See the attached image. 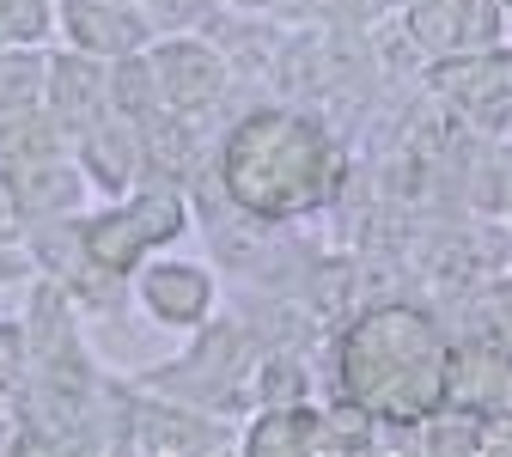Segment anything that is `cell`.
<instances>
[{"label":"cell","mask_w":512,"mask_h":457,"mask_svg":"<svg viewBox=\"0 0 512 457\" xmlns=\"http://www.w3.org/2000/svg\"><path fill=\"white\" fill-rule=\"evenodd\" d=\"M458 336L488 342V348H512V275H488L482 287L464 293V323Z\"/></svg>","instance_id":"4fadbf2b"},{"label":"cell","mask_w":512,"mask_h":457,"mask_svg":"<svg viewBox=\"0 0 512 457\" xmlns=\"http://www.w3.org/2000/svg\"><path fill=\"white\" fill-rule=\"evenodd\" d=\"M500 7H506V13H512V0H500Z\"/></svg>","instance_id":"603a6c76"},{"label":"cell","mask_w":512,"mask_h":457,"mask_svg":"<svg viewBox=\"0 0 512 457\" xmlns=\"http://www.w3.org/2000/svg\"><path fill=\"white\" fill-rule=\"evenodd\" d=\"M80 238H86V263H92L98 275H110V281L135 275V269H141V256L153 250V238L141 232L135 214H128V202L110 208V214H92V220L80 226Z\"/></svg>","instance_id":"30bf717a"},{"label":"cell","mask_w":512,"mask_h":457,"mask_svg":"<svg viewBox=\"0 0 512 457\" xmlns=\"http://www.w3.org/2000/svg\"><path fill=\"white\" fill-rule=\"evenodd\" d=\"M147 61H153V74H159L165 104L183 110V116L208 110V104L226 92V61H220V49L202 43V37H171V43H159Z\"/></svg>","instance_id":"277c9868"},{"label":"cell","mask_w":512,"mask_h":457,"mask_svg":"<svg viewBox=\"0 0 512 457\" xmlns=\"http://www.w3.org/2000/svg\"><path fill=\"white\" fill-rule=\"evenodd\" d=\"M122 7H128V0H122Z\"/></svg>","instance_id":"cb8c5ba5"},{"label":"cell","mask_w":512,"mask_h":457,"mask_svg":"<svg viewBox=\"0 0 512 457\" xmlns=\"http://www.w3.org/2000/svg\"><path fill=\"white\" fill-rule=\"evenodd\" d=\"M49 147H55V135L43 122H0V171L19 159H43Z\"/></svg>","instance_id":"d6986e66"},{"label":"cell","mask_w":512,"mask_h":457,"mask_svg":"<svg viewBox=\"0 0 512 457\" xmlns=\"http://www.w3.org/2000/svg\"><path fill=\"white\" fill-rule=\"evenodd\" d=\"M61 25H68V37H74V49H86V55H110V61H122V55H141V43H147V25L122 7V0H61Z\"/></svg>","instance_id":"52a82bcc"},{"label":"cell","mask_w":512,"mask_h":457,"mask_svg":"<svg viewBox=\"0 0 512 457\" xmlns=\"http://www.w3.org/2000/svg\"><path fill=\"white\" fill-rule=\"evenodd\" d=\"M7 195H13V208H19V220H49V214H68L74 202H80V177L68 171V165H55L49 153L43 159H19V165H7Z\"/></svg>","instance_id":"9c48e42d"},{"label":"cell","mask_w":512,"mask_h":457,"mask_svg":"<svg viewBox=\"0 0 512 457\" xmlns=\"http://www.w3.org/2000/svg\"><path fill=\"white\" fill-rule=\"evenodd\" d=\"M122 427H128V445L135 451H220L226 445L202 415L171 409V403H141Z\"/></svg>","instance_id":"8fae6325"},{"label":"cell","mask_w":512,"mask_h":457,"mask_svg":"<svg viewBox=\"0 0 512 457\" xmlns=\"http://www.w3.org/2000/svg\"><path fill=\"white\" fill-rule=\"evenodd\" d=\"M220 183L250 220H305L348 183V153L311 110H250L220 153Z\"/></svg>","instance_id":"7a4b0ae2"},{"label":"cell","mask_w":512,"mask_h":457,"mask_svg":"<svg viewBox=\"0 0 512 457\" xmlns=\"http://www.w3.org/2000/svg\"><path fill=\"white\" fill-rule=\"evenodd\" d=\"M141 305L165 330H202L214 311V275L202 263H141Z\"/></svg>","instance_id":"5b68a950"},{"label":"cell","mask_w":512,"mask_h":457,"mask_svg":"<svg viewBox=\"0 0 512 457\" xmlns=\"http://www.w3.org/2000/svg\"><path fill=\"white\" fill-rule=\"evenodd\" d=\"M49 31V0H0V43L31 49Z\"/></svg>","instance_id":"ac0fdd59"},{"label":"cell","mask_w":512,"mask_h":457,"mask_svg":"<svg viewBox=\"0 0 512 457\" xmlns=\"http://www.w3.org/2000/svg\"><path fill=\"white\" fill-rule=\"evenodd\" d=\"M506 214H512V208H506Z\"/></svg>","instance_id":"d4e9b609"},{"label":"cell","mask_w":512,"mask_h":457,"mask_svg":"<svg viewBox=\"0 0 512 457\" xmlns=\"http://www.w3.org/2000/svg\"><path fill=\"white\" fill-rule=\"evenodd\" d=\"M494 68H500V86H506V98H512V49H506V43L494 49Z\"/></svg>","instance_id":"7402d4cb"},{"label":"cell","mask_w":512,"mask_h":457,"mask_svg":"<svg viewBox=\"0 0 512 457\" xmlns=\"http://www.w3.org/2000/svg\"><path fill=\"white\" fill-rule=\"evenodd\" d=\"M98 55L74 49V55H55L49 61V122L68 128V135H86V128H98L116 104H110V80L92 68Z\"/></svg>","instance_id":"8992f818"},{"label":"cell","mask_w":512,"mask_h":457,"mask_svg":"<svg viewBox=\"0 0 512 457\" xmlns=\"http://www.w3.org/2000/svg\"><path fill=\"white\" fill-rule=\"evenodd\" d=\"M49 98V61H37L31 49H0V116H25Z\"/></svg>","instance_id":"9a60e30c"},{"label":"cell","mask_w":512,"mask_h":457,"mask_svg":"<svg viewBox=\"0 0 512 457\" xmlns=\"http://www.w3.org/2000/svg\"><path fill=\"white\" fill-rule=\"evenodd\" d=\"M500 31H506L500 0H409L403 7V37L421 61L500 49Z\"/></svg>","instance_id":"3957f363"},{"label":"cell","mask_w":512,"mask_h":457,"mask_svg":"<svg viewBox=\"0 0 512 457\" xmlns=\"http://www.w3.org/2000/svg\"><path fill=\"white\" fill-rule=\"evenodd\" d=\"M250 390H256V403H305V390H311V372L299 366V354H269Z\"/></svg>","instance_id":"e0dca14e"},{"label":"cell","mask_w":512,"mask_h":457,"mask_svg":"<svg viewBox=\"0 0 512 457\" xmlns=\"http://www.w3.org/2000/svg\"><path fill=\"white\" fill-rule=\"evenodd\" d=\"M317 421H324V409H311V403H263V415L250 421L238 451L244 457H311Z\"/></svg>","instance_id":"7c38bea8"},{"label":"cell","mask_w":512,"mask_h":457,"mask_svg":"<svg viewBox=\"0 0 512 457\" xmlns=\"http://www.w3.org/2000/svg\"><path fill=\"white\" fill-rule=\"evenodd\" d=\"M13 220H19V208H13V195H7V183H0V244L13 238Z\"/></svg>","instance_id":"44dd1931"},{"label":"cell","mask_w":512,"mask_h":457,"mask_svg":"<svg viewBox=\"0 0 512 457\" xmlns=\"http://www.w3.org/2000/svg\"><path fill=\"white\" fill-rule=\"evenodd\" d=\"M330 360L336 397H354L384 433H421L452 390V336L433 311L403 299L354 311L330 342Z\"/></svg>","instance_id":"6da1fadb"},{"label":"cell","mask_w":512,"mask_h":457,"mask_svg":"<svg viewBox=\"0 0 512 457\" xmlns=\"http://www.w3.org/2000/svg\"><path fill=\"white\" fill-rule=\"evenodd\" d=\"M80 159H86V177L110 195H122L128 183L141 177L147 165V141H141V122H128V116H104L98 128H86L80 135Z\"/></svg>","instance_id":"ba28073f"},{"label":"cell","mask_w":512,"mask_h":457,"mask_svg":"<svg viewBox=\"0 0 512 457\" xmlns=\"http://www.w3.org/2000/svg\"><path fill=\"white\" fill-rule=\"evenodd\" d=\"M110 104H116V116H128V122H147V116L171 110V104H165V92H159V74H153V61H147V55H122V61H116Z\"/></svg>","instance_id":"2e32d148"},{"label":"cell","mask_w":512,"mask_h":457,"mask_svg":"<svg viewBox=\"0 0 512 457\" xmlns=\"http://www.w3.org/2000/svg\"><path fill=\"white\" fill-rule=\"evenodd\" d=\"M378 439H384V427L354 403V397H336L330 409H324V421H317V445H311V457H360V451H378Z\"/></svg>","instance_id":"5bb4252c"},{"label":"cell","mask_w":512,"mask_h":457,"mask_svg":"<svg viewBox=\"0 0 512 457\" xmlns=\"http://www.w3.org/2000/svg\"><path fill=\"white\" fill-rule=\"evenodd\" d=\"M25 372H31V336L19 330V323H0V397L19 390Z\"/></svg>","instance_id":"ffe728a7"}]
</instances>
